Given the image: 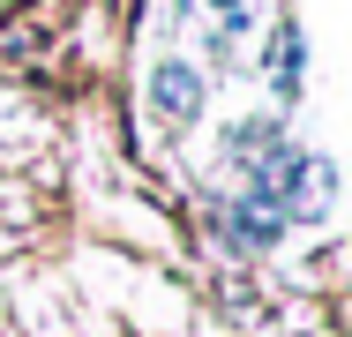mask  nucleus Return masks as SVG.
Instances as JSON below:
<instances>
[{"label":"nucleus","instance_id":"obj_2","mask_svg":"<svg viewBox=\"0 0 352 337\" xmlns=\"http://www.w3.org/2000/svg\"><path fill=\"white\" fill-rule=\"evenodd\" d=\"M300 83H307V38H300V23H278V38H270V90L300 98Z\"/></svg>","mask_w":352,"mask_h":337},{"label":"nucleus","instance_id":"obj_3","mask_svg":"<svg viewBox=\"0 0 352 337\" xmlns=\"http://www.w3.org/2000/svg\"><path fill=\"white\" fill-rule=\"evenodd\" d=\"M210 8H217V30H225V38L248 30V0H210Z\"/></svg>","mask_w":352,"mask_h":337},{"label":"nucleus","instance_id":"obj_1","mask_svg":"<svg viewBox=\"0 0 352 337\" xmlns=\"http://www.w3.org/2000/svg\"><path fill=\"white\" fill-rule=\"evenodd\" d=\"M203 98H210V90H203V67H188V61H157L150 67V113L173 135L203 120Z\"/></svg>","mask_w":352,"mask_h":337}]
</instances>
